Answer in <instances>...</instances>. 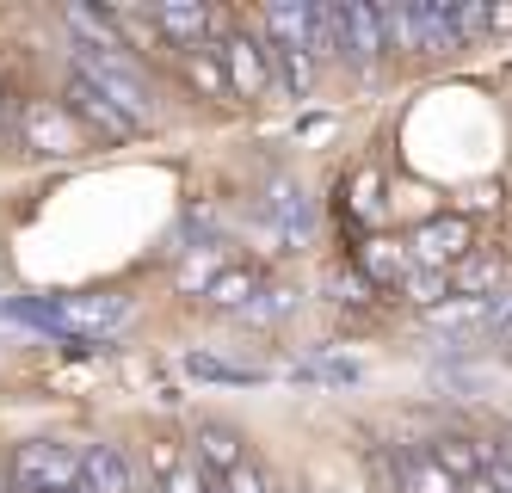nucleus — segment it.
<instances>
[{
	"label": "nucleus",
	"instance_id": "1",
	"mask_svg": "<svg viewBox=\"0 0 512 493\" xmlns=\"http://www.w3.org/2000/svg\"><path fill=\"white\" fill-rule=\"evenodd\" d=\"M7 475H13L7 493H68L75 475H81V450H68V444H19Z\"/></svg>",
	"mask_w": 512,
	"mask_h": 493
},
{
	"label": "nucleus",
	"instance_id": "2",
	"mask_svg": "<svg viewBox=\"0 0 512 493\" xmlns=\"http://www.w3.org/2000/svg\"><path fill=\"white\" fill-rule=\"evenodd\" d=\"M266 31L278 44V62H284V81L309 93L315 81V50H309V7H290V0H278V7L266 13Z\"/></svg>",
	"mask_w": 512,
	"mask_h": 493
},
{
	"label": "nucleus",
	"instance_id": "3",
	"mask_svg": "<svg viewBox=\"0 0 512 493\" xmlns=\"http://www.w3.org/2000/svg\"><path fill=\"white\" fill-rule=\"evenodd\" d=\"M75 74H81L93 93H105V99H112L124 118L142 130V118H149V87H142L118 56H93V50H81V56H75Z\"/></svg>",
	"mask_w": 512,
	"mask_h": 493
},
{
	"label": "nucleus",
	"instance_id": "4",
	"mask_svg": "<svg viewBox=\"0 0 512 493\" xmlns=\"http://www.w3.org/2000/svg\"><path fill=\"white\" fill-rule=\"evenodd\" d=\"M334 50L352 56L364 74L377 68L383 56V37H377V7H364V0H346V7H334Z\"/></svg>",
	"mask_w": 512,
	"mask_h": 493
},
{
	"label": "nucleus",
	"instance_id": "5",
	"mask_svg": "<svg viewBox=\"0 0 512 493\" xmlns=\"http://www.w3.org/2000/svg\"><path fill=\"white\" fill-rule=\"evenodd\" d=\"M62 111H68V118H81L87 130H99L105 142H130V136H136V124H130L105 93H93L81 74H68V105H62Z\"/></svg>",
	"mask_w": 512,
	"mask_h": 493
},
{
	"label": "nucleus",
	"instance_id": "6",
	"mask_svg": "<svg viewBox=\"0 0 512 493\" xmlns=\"http://www.w3.org/2000/svg\"><path fill=\"white\" fill-rule=\"evenodd\" d=\"M414 259L426 265V272H445V265H457L463 253H469V222L463 216H438V222H426V229H414Z\"/></svg>",
	"mask_w": 512,
	"mask_h": 493
},
{
	"label": "nucleus",
	"instance_id": "7",
	"mask_svg": "<svg viewBox=\"0 0 512 493\" xmlns=\"http://www.w3.org/2000/svg\"><path fill=\"white\" fill-rule=\"evenodd\" d=\"M223 62H229V74L223 81L235 87V93H247V99H260L266 87H272V68H266V50H260V37L253 31H235L229 44H223Z\"/></svg>",
	"mask_w": 512,
	"mask_h": 493
},
{
	"label": "nucleus",
	"instance_id": "8",
	"mask_svg": "<svg viewBox=\"0 0 512 493\" xmlns=\"http://www.w3.org/2000/svg\"><path fill=\"white\" fill-rule=\"evenodd\" d=\"M25 136H31V148H44V155H81V130L68 124L62 105H31L25 111Z\"/></svg>",
	"mask_w": 512,
	"mask_h": 493
},
{
	"label": "nucleus",
	"instance_id": "9",
	"mask_svg": "<svg viewBox=\"0 0 512 493\" xmlns=\"http://www.w3.org/2000/svg\"><path fill=\"white\" fill-rule=\"evenodd\" d=\"M75 487H81V493H130V463L118 457L112 444H87V450H81Z\"/></svg>",
	"mask_w": 512,
	"mask_h": 493
},
{
	"label": "nucleus",
	"instance_id": "10",
	"mask_svg": "<svg viewBox=\"0 0 512 493\" xmlns=\"http://www.w3.org/2000/svg\"><path fill=\"white\" fill-rule=\"evenodd\" d=\"M192 463H198L210 481H223V475H229V469H241L247 457H241V438H235L229 426L204 420V426H198V450H192Z\"/></svg>",
	"mask_w": 512,
	"mask_h": 493
},
{
	"label": "nucleus",
	"instance_id": "11",
	"mask_svg": "<svg viewBox=\"0 0 512 493\" xmlns=\"http://www.w3.org/2000/svg\"><path fill=\"white\" fill-rule=\"evenodd\" d=\"M426 457H432L438 469H445L457 487H463V481H475V475L488 469V457H482V450H475L469 438H438V444H426Z\"/></svg>",
	"mask_w": 512,
	"mask_h": 493
},
{
	"label": "nucleus",
	"instance_id": "12",
	"mask_svg": "<svg viewBox=\"0 0 512 493\" xmlns=\"http://www.w3.org/2000/svg\"><path fill=\"white\" fill-rule=\"evenodd\" d=\"M155 25H161L167 37H179V44H186V50H198L204 37L216 31V19H210L204 7H155Z\"/></svg>",
	"mask_w": 512,
	"mask_h": 493
},
{
	"label": "nucleus",
	"instance_id": "13",
	"mask_svg": "<svg viewBox=\"0 0 512 493\" xmlns=\"http://www.w3.org/2000/svg\"><path fill=\"white\" fill-rule=\"evenodd\" d=\"M272 210L284 216V229H297V235H309V229H315V210H309V198H303L290 179H278V185H272Z\"/></svg>",
	"mask_w": 512,
	"mask_h": 493
},
{
	"label": "nucleus",
	"instance_id": "14",
	"mask_svg": "<svg viewBox=\"0 0 512 493\" xmlns=\"http://www.w3.org/2000/svg\"><path fill=\"white\" fill-rule=\"evenodd\" d=\"M253 290H260V278H253V272H216L204 296H210V302H223V309H241Z\"/></svg>",
	"mask_w": 512,
	"mask_h": 493
},
{
	"label": "nucleus",
	"instance_id": "15",
	"mask_svg": "<svg viewBox=\"0 0 512 493\" xmlns=\"http://www.w3.org/2000/svg\"><path fill=\"white\" fill-rule=\"evenodd\" d=\"M186 370L198 376V383H260V370H241V364H216V358H186Z\"/></svg>",
	"mask_w": 512,
	"mask_h": 493
},
{
	"label": "nucleus",
	"instance_id": "16",
	"mask_svg": "<svg viewBox=\"0 0 512 493\" xmlns=\"http://www.w3.org/2000/svg\"><path fill=\"white\" fill-rule=\"evenodd\" d=\"M290 302H297L290 290H253V296L241 302V315H247V321H278V315L290 309Z\"/></svg>",
	"mask_w": 512,
	"mask_h": 493
},
{
	"label": "nucleus",
	"instance_id": "17",
	"mask_svg": "<svg viewBox=\"0 0 512 493\" xmlns=\"http://www.w3.org/2000/svg\"><path fill=\"white\" fill-rule=\"evenodd\" d=\"M364 265H371L377 278H401V272H408V253H401V247H389V241H377L371 253H364Z\"/></svg>",
	"mask_w": 512,
	"mask_h": 493
},
{
	"label": "nucleus",
	"instance_id": "18",
	"mask_svg": "<svg viewBox=\"0 0 512 493\" xmlns=\"http://www.w3.org/2000/svg\"><path fill=\"white\" fill-rule=\"evenodd\" d=\"M408 296L432 309L438 296H451V278H445V272H414V278H408Z\"/></svg>",
	"mask_w": 512,
	"mask_h": 493
},
{
	"label": "nucleus",
	"instance_id": "19",
	"mask_svg": "<svg viewBox=\"0 0 512 493\" xmlns=\"http://www.w3.org/2000/svg\"><path fill=\"white\" fill-rule=\"evenodd\" d=\"M223 493H272V487H266V475L253 469V463H241V469L223 475Z\"/></svg>",
	"mask_w": 512,
	"mask_h": 493
},
{
	"label": "nucleus",
	"instance_id": "20",
	"mask_svg": "<svg viewBox=\"0 0 512 493\" xmlns=\"http://www.w3.org/2000/svg\"><path fill=\"white\" fill-rule=\"evenodd\" d=\"M192 81H204L210 93H229V81H223V68H216V62H210V50H204V44L192 50Z\"/></svg>",
	"mask_w": 512,
	"mask_h": 493
},
{
	"label": "nucleus",
	"instance_id": "21",
	"mask_svg": "<svg viewBox=\"0 0 512 493\" xmlns=\"http://www.w3.org/2000/svg\"><path fill=\"white\" fill-rule=\"evenodd\" d=\"M488 31H512V7H488Z\"/></svg>",
	"mask_w": 512,
	"mask_h": 493
},
{
	"label": "nucleus",
	"instance_id": "22",
	"mask_svg": "<svg viewBox=\"0 0 512 493\" xmlns=\"http://www.w3.org/2000/svg\"><path fill=\"white\" fill-rule=\"evenodd\" d=\"M494 469H506V475H512V438H500V444H494Z\"/></svg>",
	"mask_w": 512,
	"mask_h": 493
},
{
	"label": "nucleus",
	"instance_id": "23",
	"mask_svg": "<svg viewBox=\"0 0 512 493\" xmlns=\"http://www.w3.org/2000/svg\"><path fill=\"white\" fill-rule=\"evenodd\" d=\"M130 493H161V487H155V481H149V487H130Z\"/></svg>",
	"mask_w": 512,
	"mask_h": 493
}]
</instances>
